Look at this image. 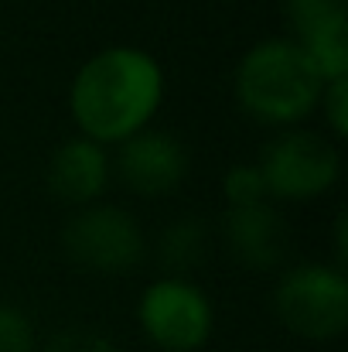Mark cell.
Segmentation results:
<instances>
[{
  "label": "cell",
  "mask_w": 348,
  "mask_h": 352,
  "mask_svg": "<svg viewBox=\"0 0 348 352\" xmlns=\"http://www.w3.org/2000/svg\"><path fill=\"white\" fill-rule=\"evenodd\" d=\"M164 100L161 62L130 45H113L82 62L69 89V110L82 137L119 144L143 130Z\"/></svg>",
  "instance_id": "1"
},
{
  "label": "cell",
  "mask_w": 348,
  "mask_h": 352,
  "mask_svg": "<svg viewBox=\"0 0 348 352\" xmlns=\"http://www.w3.org/2000/svg\"><path fill=\"white\" fill-rule=\"evenodd\" d=\"M325 79L294 38L256 41L235 65V100L263 123H297L321 103Z\"/></svg>",
  "instance_id": "2"
},
{
  "label": "cell",
  "mask_w": 348,
  "mask_h": 352,
  "mask_svg": "<svg viewBox=\"0 0 348 352\" xmlns=\"http://www.w3.org/2000/svg\"><path fill=\"white\" fill-rule=\"evenodd\" d=\"M273 311L283 329L301 339H338L348 325V280L342 267L301 263L287 270L273 291Z\"/></svg>",
  "instance_id": "3"
},
{
  "label": "cell",
  "mask_w": 348,
  "mask_h": 352,
  "mask_svg": "<svg viewBox=\"0 0 348 352\" xmlns=\"http://www.w3.org/2000/svg\"><path fill=\"white\" fill-rule=\"evenodd\" d=\"M259 178L266 195L277 199H314L328 192L342 175L338 147L314 130H290L277 137L259 157Z\"/></svg>",
  "instance_id": "4"
},
{
  "label": "cell",
  "mask_w": 348,
  "mask_h": 352,
  "mask_svg": "<svg viewBox=\"0 0 348 352\" xmlns=\"http://www.w3.org/2000/svg\"><path fill=\"white\" fill-rule=\"evenodd\" d=\"M137 318H140V329L147 332V339L164 352L202 349L216 325V311H212V301L205 298V291H198L195 284H188L181 277L154 280L140 294Z\"/></svg>",
  "instance_id": "5"
},
{
  "label": "cell",
  "mask_w": 348,
  "mask_h": 352,
  "mask_svg": "<svg viewBox=\"0 0 348 352\" xmlns=\"http://www.w3.org/2000/svg\"><path fill=\"white\" fill-rule=\"evenodd\" d=\"M65 253L100 274H119L140 263L143 256V233L137 219L119 206H82L62 230Z\"/></svg>",
  "instance_id": "6"
},
{
  "label": "cell",
  "mask_w": 348,
  "mask_h": 352,
  "mask_svg": "<svg viewBox=\"0 0 348 352\" xmlns=\"http://www.w3.org/2000/svg\"><path fill=\"white\" fill-rule=\"evenodd\" d=\"M116 171L137 195H167L188 175V151L174 133L143 126L133 137L119 140Z\"/></svg>",
  "instance_id": "7"
},
{
  "label": "cell",
  "mask_w": 348,
  "mask_h": 352,
  "mask_svg": "<svg viewBox=\"0 0 348 352\" xmlns=\"http://www.w3.org/2000/svg\"><path fill=\"white\" fill-rule=\"evenodd\" d=\"M110 182V154L89 137L65 140L48 161V188L69 206H93Z\"/></svg>",
  "instance_id": "8"
},
{
  "label": "cell",
  "mask_w": 348,
  "mask_h": 352,
  "mask_svg": "<svg viewBox=\"0 0 348 352\" xmlns=\"http://www.w3.org/2000/svg\"><path fill=\"white\" fill-rule=\"evenodd\" d=\"M226 243L246 267H273L283 260L290 233L270 202H253L226 212Z\"/></svg>",
  "instance_id": "9"
},
{
  "label": "cell",
  "mask_w": 348,
  "mask_h": 352,
  "mask_svg": "<svg viewBox=\"0 0 348 352\" xmlns=\"http://www.w3.org/2000/svg\"><path fill=\"white\" fill-rule=\"evenodd\" d=\"M283 10H287V24L297 31V38H304L314 28L345 17V0H283Z\"/></svg>",
  "instance_id": "10"
},
{
  "label": "cell",
  "mask_w": 348,
  "mask_h": 352,
  "mask_svg": "<svg viewBox=\"0 0 348 352\" xmlns=\"http://www.w3.org/2000/svg\"><path fill=\"white\" fill-rule=\"evenodd\" d=\"M222 192H226L229 209H235V206H253V202H266V185H263L256 164H232L229 171H226V178H222Z\"/></svg>",
  "instance_id": "11"
},
{
  "label": "cell",
  "mask_w": 348,
  "mask_h": 352,
  "mask_svg": "<svg viewBox=\"0 0 348 352\" xmlns=\"http://www.w3.org/2000/svg\"><path fill=\"white\" fill-rule=\"evenodd\" d=\"M202 226L198 223H174L167 233H164V260L174 263V267H192L202 253Z\"/></svg>",
  "instance_id": "12"
},
{
  "label": "cell",
  "mask_w": 348,
  "mask_h": 352,
  "mask_svg": "<svg viewBox=\"0 0 348 352\" xmlns=\"http://www.w3.org/2000/svg\"><path fill=\"white\" fill-rule=\"evenodd\" d=\"M0 352H34V325L17 305H0Z\"/></svg>",
  "instance_id": "13"
},
{
  "label": "cell",
  "mask_w": 348,
  "mask_h": 352,
  "mask_svg": "<svg viewBox=\"0 0 348 352\" xmlns=\"http://www.w3.org/2000/svg\"><path fill=\"white\" fill-rule=\"evenodd\" d=\"M45 352H116V346L110 342V336H103V332H96V329L76 325V329L55 332Z\"/></svg>",
  "instance_id": "14"
},
{
  "label": "cell",
  "mask_w": 348,
  "mask_h": 352,
  "mask_svg": "<svg viewBox=\"0 0 348 352\" xmlns=\"http://www.w3.org/2000/svg\"><path fill=\"white\" fill-rule=\"evenodd\" d=\"M328 117V126L335 137H345L348 133V79H335L325 86L321 93V103H318Z\"/></svg>",
  "instance_id": "15"
},
{
  "label": "cell",
  "mask_w": 348,
  "mask_h": 352,
  "mask_svg": "<svg viewBox=\"0 0 348 352\" xmlns=\"http://www.w3.org/2000/svg\"><path fill=\"white\" fill-rule=\"evenodd\" d=\"M345 216H338L335 219V256H338V263H345Z\"/></svg>",
  "instance_id": "16"
}]
</instances>
